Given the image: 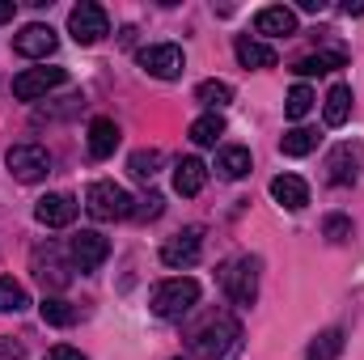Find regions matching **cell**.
<instances>
[{"instance_id": "obj_3", "label": "cell", "mask_w": 364, "mask_h": 360, "mask_svg": "<svg viewBox=\"0 0 364 360\" xmlns=\"http://www.w3.org/2000/svg\"><path fill=\"white\" fill-rule=\"evenodd\" d=\"M132 195L119 186V182H90L85 186V212L93 221H123L132 216Z\"/></svg>"}, {"instance_id": "obj_21", "label": "cell", "mask_w": 364, "mask_h": 360, "mask_svg": "<svg viewBox=\"0 0 364 360\" xmlns=\"http://www.w3.org/2000/svg\"><path fill=\"white\" fill-rule=\"evenodd\" d=\"M335 68H343V51H314V55H301L292 64L296 77H322V73H335Z\"/></svg>"}, {"instance_id": "obj_10", "label": "cell", "mask_w": 364, "mask_h": 360, "mask_svg": "<svg viewBox=\"0 0 364 360\" xmlns=\"http://www.w3.org/2000/svg\"><path fill=\"white\" fill-rule=\"evenodd\" d=\"M77 212H81V203L73 199V195H43L38 203H34V221L38 225H47V229H68L73 221H77Z\"/></svg>"}, {"instance_id": "obj_2", "label": "cell", "mask_w": 364, "mask_h": 360, "mask_svg": "<svg viewBox=\"0 0 364 360\" xmlns=\"http://www.w3.org/2000/svg\"><path fill=\"white\" fill-rule=\"evenodd\" d=\"M237 339H242V327H237L229 314H220V318L203 322V327L191 335V352L203 356V360H220V356H229V352L237 348Z\"/></svg>"}, {"instance_id": "obj_16", "label": "cell", "mask_w": 364, "mask_h": 360, "mask_svg": "<svg viewBox=\"0 0 364 360\" xmlns=\"http://www.w3.org/2000/svg\"><path fill=\"white\" fill-rule=\"evenodd\" d=\"M272 199L279 208H288V212H301V208L309 203V186H305V179H296V174H275Z\"/></svg>"}, {"instance_id": "obj_19", "label": "cell", "mask_w": 364, "mask_h": 360, "mask_svg": "<svg viewBox=\"0 0 364 360\" xmlns=\"http://www.w3.org/2000/svg\"><path fill=\"white\" fill-rule=\"evenodd\" d=\"M233 51H237V64H242V68H275V47L250 38V34H242V38L233 43Z\"/></svg>"}, {"instance_id": "obj_7", "label": "cell", "mask_w": 364, "mask_h": 360, "mask_svg": "<svg viewBox=\"0 0 364 360\" xmlns=\"http://www.w3.org/2000/svg\"><path fill=\"white\" fill-rule=\"evenodd\" d=\"M4 166H9V174L17 182H38L51 174V157H47L43 144H13L9 157H4Z\"/></svg>"}, {"instance_id": "obj_37", "label": "cell", "mask_w": 364, "mask_h": 360, "mask_svg": "<svg viewBox=\"0 0 364 360\" xmlns=\"http://www.w3.org/2000/svg\"><path fill=\"white\" fill-rule=\"evenodd\" d=\"M343 13H364V0H356V4L348 0V4H343Z\"/></svg>"}, {"instance_id": "obj_25", "label": "cell", "mask_w": 364, "mask_h": 360, "mask_svg": "<svg viewBox=\"0 0 364 360\" xmlns=\"http://www.w3.org/2000/svg\"><path fill=\"white\" fill-rule=\"evenodd\" d=\"M339 352H343V331H339V327H331V331H322V335L309 344L305 360H339Z\"/></svg>"}, {"instance_id": "obj_30", "label": "cell", "mask_w": 364, "mask_h": 360, "mask_svg": "<svg viewBox=\"0 0 364 360\" xmlns=\"http://www.w3.org/2000/svg\"><path fill=\"white\" fill-rule=\"evenodd\" d=\"M314 102H318V97H314L309 85H292L288 102H284V115H288V119H305V115L314 110Z\"/></svg>"}, {"instance_id": "obj_23", "label": "cell", "mask_w": 364, "mask_h": 360, "mask_svg": "<svg viewBox=\"0 0 364 360\" xmlns=\"http://www.w3.org/2000/svg\"><path fill=\"white\" fill-rule=\"evenodd\" d=\"M216 170H220V179H246L250 174V149H237V144H229V149H220V157H216Z\"/></svg>"}, {"instance_id": "obj_28", "label": "cell", "mask_w": 364, "mask_h": 360, "mask_svg": "<svg viewBox=\"0 0 364 360\" xmlns=\"http://www.w3.org/2000/svg\"><path fill=\"white\" fill-rule=\"evenodd\" d=\"M26 305H30L26 288H21L13 275H0V314H21Z\"/></svg>"}, {"instance_id": "obj_5", "label": "cell", "mask_w": 364, "mask_h": 360, "mask_svg": "<svg viewBox=\"0 0 364 360\" xmlns=\"http://www.w3.org/2000/svg\"><path fill=\"white\" fill-rule=\"evenodd\" d=\"M68 34H73L81 47L102 43V38L110 34V17H106V9H102V4H93V0H81V4L68 13Z\"/></svg>"}, {"instance_id": "obj_24", "label": "cell", "mask_w": 364, "mask_h": 360, "mask_svg": "<svg viewBox=\"0 0 364 360\" xmlns=\"http://www.w3.org/2000/svg\"><path fill=\"white\" fill-rule=\"evenodd\" d=\"M38 314H43V322H47V327H73V322H77V305H73V301H64V297H43Z\"/></svg>"}, {"instance_id": "obj_12", "label": "cell", "mask_w": 364, "mask_h": 360, "mask_svg": "<svg viewBox=\"0 0 364 360\" xmlns=\"http://www.w3.org/2000/svg\"><path fill=\"white\" fill-rule=\"evenodd\" d=\"M106 255H110V242H106L97 229H81V233L73 238V263L81 271H97L106 263Z\"/></svg>"}, {"instance_id": "obj_15", "label": "cell", "mask_w": 364, "mask_h": 360, "mask_svg": "<svg viewBox=\"0 0 364 360\" xmlns=\"http://www.w3.org/2000/svg\"><path fill=\"white\" fill-rule=\"evenodd\" d=\"M255 30L267 34V38H288V34H296V13L284 9V4L259 9V13H255Z\"/></svg>"}, {"instance_id": "obj_35", "label": "cell", "mask_w": 364, "mask_h": 360, "mask_svg": "<svg viewBox=\"0 0 364 360\" xmlns=\"http://www.w3.org/2000/svg\"><path fill=\"white\" fill-rule=\"evenodd\" d=\"M301 4V13H322L326 9V0H296Z\"/></svg>"}, {"instance_id": "obj_11", "label": "cell", "mask_w": 364, "mask_h": 360, "mask_svg": "<svg viewBox=\"0 0 364 360\" xmlns=\"http://www.w3.org/2000/svg\"><path fill=\"white\" fill-rule=\"evenodd\" d=\"M55 30L51 26H43V21H34V26H26L21 34H13V51L17 55H26V60H47V55H55Z\"/></svg>"}, {"instance_id": "obj_14", "label": "cell", "mask_w": 364, "mask_h": 360, "mask_svg": "<svg viewBox=\"0 0 364 360\" xmlns=\"http://www.w3.org/2000/svg\"><path fill=\"white\" fill-rule=\"evenodd\" d=\"M34 275H38L43 288H64L68 284V268H64L55 242H47V250H34Z\"/></svg>"}, {"instance_id": "obj_17", "label": "cell", "mask_w": 364, "mask_h": 360, "mask_svg": "<svg viewBox=\"0 0 364 360\" xmlns=\"http://www.w3.org/2000/svg\"><path fill=\"white\" fill-rule=\"evenodd\" d=\"M114 149H119V123L106 119V115H97L90 123V157L93 162H106Z\"/></svg>"}, {"instance_id": "obj_20", "label": "cell", "mask_w": 364, "mask_h": 360, "mask_svg": "<svg viewBox=\"0 0 364 360\" xmlns=\"http://www.w3.org/2000/svg\"><path fill=\"white\" fill-rule=\"evenodd\" d=\"M322 119H326V127H343V123L352 119V90H348V85H335V90L326 93Z\"/></svg>"}, {"instance_id": "obj_8", "label": "cell", "mask_w": 364, "mask_h": 360, "mask_svg": "<svg viewBox=\"0 0 364 360\" xmlns=\"http://www.w3.org/2000/svg\"><path fill=\"white\" fill-rule=\"evenodd\" d=\"M64 81H68L64 68H26V73L13 77V97H21V102H38V97H47L51 90H60Z\"/></svg>"}, {"instance_id": "obj_36", "label": "cell", "mask_w": 364, "mask_h": 360, "mask_svg": "<svg viewBox=\"0 0 364 360\" xmlns=\"http://www.w3.org/2000/svg\"><path fill=\"white\" fill-rule=\"evenodd\" d=\"M13 13H17V9H13V0H0V26H4V21H13Z\"/></svg>"}, {"instance_id": "obj_22", "label": "cell", "mask_w": 364, "mask_h": 360, "mask_svg": "<svg viewBox=\"0 0 364 360\" xmlns=\"http://www.w3.org/2000/svg\"><path fill=\"white\" fill-rule=\"evenodd\" d=\"M314 149H318V132L314 127H292V132L279 136V153L284 157H309Z\"/></svg>"}, {"instance_id": "obj_34", "label": "cell", "mask_w": 364, "mask_h": 360, "mask_svg": "<svg viewBox=\"0 0 364 360\" xmlns=\"http://www.w3.org/2000/svg\"><path fill=\"white\" fill-rule=\"evenodd\" d=\"M0 360H21V344L17 339H0Z\"/></svg>"}, {"instance_id": "obj_29", "label": "cell", "mask_w": 364, "mask_h": 360, "mask_svg": "<svg viewBox=\"0 0 364 360\" xmlns=\"http://www.w3.org/2000/svg\"><path fill=\"white\" fill-rule=\"evenodd\" d=\"M157 166H161V153L157 149H140V153H132V162H127V170H132V179L149 182L157 174Z\"/></svg>"}, {"instance_id": "obj_26", "label": "cell", "mask_w": 364, "mask_h": 360, "mask_svg": "<svg viewBox=\"0 0 364 360\" xmlns=\"http://www.w3.org/2000/svg\"><path fill=\"white\" fill-rule=\"evenodd\" d=\"M195 97H199L212 115H220V106L233 102V85H229V81H203V85L195 90Z\"/></svg>"}, {"instance_id": "obj_9", "label": "cell", "mask_w": 364, "mask_h": 360, "mask_svg": "<svg viewBox=\"0 0 364 360\" xmlns=\"http://www.w3.org/2000/svg\"><path fill=\"white\" fill-rule=\"evenodd\" d=\"M203 255V229L199 225H186L182 233H174L166 246H161V263L166 268H195Z\"/></svg>"}, {"instance_id": "obj_38", "label": "cell", "mask_w": 364, "mask_h": 360, "mask_svg": "<svg viewBox=\"0 0 364 360\" xmlns=\"http://www.w3.org/2000/svg\"><path fill=\"white\" fill-rule=\"evenodd\" d=\"M178 360H182V356H178Z\"/></svg>"}, {"instance_id": "obj_1", "label": "cell", "mask_w": 364, "mask_h": 360, "mask_svg": "<svg viewBox=\"0 0 364 360\" xmlns=\"http://www.w3.org/2000/svg\"><path fill=\"white\" fill-rule=\"evenodd\" d=\"M195 305H199V280H191V275L161 280V284L153 288V314H157V318L178 322V318H186Z\"/></svg>"}, {"instance_id": "obj_33", "label": "cell", "mask_w": 364, "mask_h": 360, "mask_svg": "<svg viewBox=\"0 0 364 360\" xmlns=\"http://www.w3.org/2000/svg\"><path fill=\"white\" fill-rule=\"evenodd\" d=\"M47 360H85V356H81L77 348H68V344H60V348H51V352H47Z\"/></svg>"}, {"instance_id": "obj_13", "label": "cell", "mask_w": 364, "mask_h": 360, "mask_svg": "<svg viewBox=\"0 0 364 360\" xmlns=\"http://www.w3.org/2000/svg\"><path fill=\"white\" fill-rule=\"evenodd\" d=\"M326 179L335 182V186H352V182L360 179V149L339 144V149L326 157Z\"/></svg>"}, {"instance_id": "obj_18", "label": "cell", "mask_w": 364, "mask_h": 360, "mask_svg": "<svg viewBox=\"0 0 364 360\" xmlns=\"http://www.w3.org/2000/svg\"><path fill=\"white\" fill-rule=\"evenodd\" d=\"M203 182H208V166H203L199 157H182L178 166H174V191H178L182 199L199 195V191H203Z\"/></svg>"}, {"instance_id": "obj_4", "label": "cell", "mask_w": 364, "mask_h": 360, "mask_svg": "<svg viewBox=\"0 0 364 360\" xmlns=\"http://www.w3.org/2000/svg\"><path fill=\"white\" fill-rule=\"evenodd\" d=\"M220 284H225V292H229L233 305H255V297H259V259H233V263H225Z\"/></svg>"}, {"instance_id": "obj_27", "label": "cell", "mask_w": 364, "mask_h": 360, "mask_svg": "<svg viewBox=\"0 0 364 360\" xmlns=\"http://www.w3.org/2000/svg\"><path fill=\"white\" fill-rule=\"evenodd\" d=\"M220 136H225V119H220V115H212V110H208V115H199V119L191 123V140H195V144H216Z\"/></svg>"}, {"instance_id": "obj_6", "label": "cell", "mask_w": 364, "mask_h": 360, "mask_svg": "<svg viewBox=\"0 0 364 360\" xmlns=\"http://www.w3.org/2000/svg\"><path fill=\"white\" fill-rule=\"evenodd\" d=\"M136 60H140V68H144L149 77H157V81H178L182 68H186V55H182V47H174V43H153V47L136 51Z\"/></svg>"}, {"instance_id": "obj_31", "label": "cell", "mask_w": 364, "mask_h": 360, "mask_svg": "<svg viewBox=\"0 0 364 360\" xmlns=\"http://www.w3.org/2000/svg\"><path fill=\"white\" fill-rule=\"evenodd\" d=\"M322 233H326L331 242H348V238H352V221L335 212V216H326V225H322Z\"/></svg>"}, {"instance_id": "obj_32", "label": "cell", "mask_w": 364, "mask_h": 360, "mask_svg": "<svg viewBox=\"0 0 364 360\" xmlns=\"http://www.w3.org/2000/svg\"><path fill=\"white\" fill-rule=\"evenodd\" d=\"M161 208H166V199H161V195H144V199H140V208H132V216H136V221H157V216H161Z\"/></svg>"}]
</instances>
